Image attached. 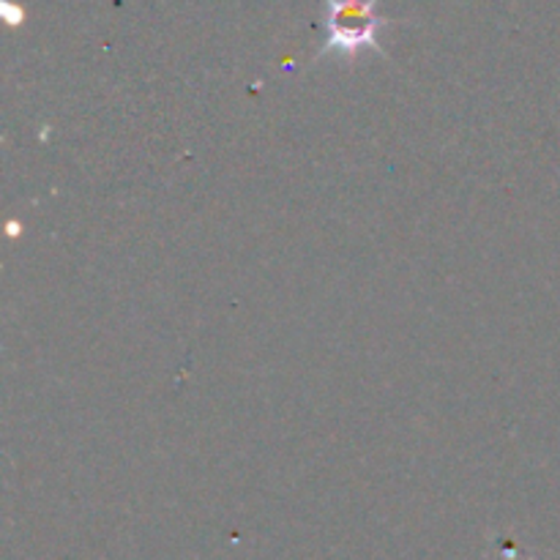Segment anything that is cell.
<instances>
[{
	"label": "cell",
	"mask_w": 560,
	"mask_h": 560,
	"mask_svg": "<svg viewBox=\"0 0 560 560\" xmlns=\"http://www.w3.org/2000/svg\"><path fill=\"white\" fill-rule=\"evenodd\" d=\"M381 0H323V42L317 60L326 55H337L342 63H355L364 52H377L386 58L381 47V33L392 25V20L377 14Z\"/></svg>",
	"instance_id": "cell-1"
}]
</instances>
